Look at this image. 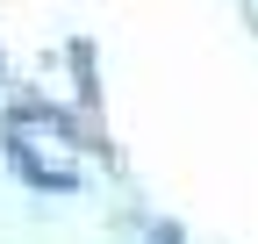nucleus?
Returning <instances> with one entry per match:
<instances>
[{
	"label": "nucleus",
	"instance_id": "1",
	"mask_svg": "<svg viewBox=\"0 0 258 244\" xmlns=\"http://www.w3.org/2000/svg\"><path fill=\"white\" fill-rule=\"evenodd\" d=\"M151 244H179V230H172V223H158V237H151Z\"/></svg>",
	"mask_w": 258,
	"mask_h": 244
}]
</instances>
